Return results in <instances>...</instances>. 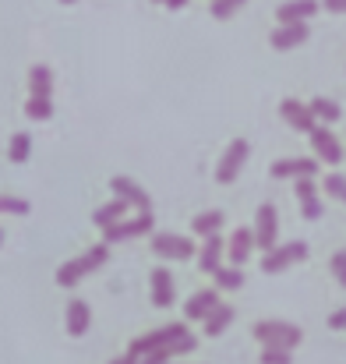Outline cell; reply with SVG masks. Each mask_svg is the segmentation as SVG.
Masks as SVG:
<instances>
[{
  "mask_svg": "<svg viewBox=\"0 0 346 364\" xmlns=\"http://www.w3.org/2000/svg\"><path fill=\"white\" fill-rule=\"evenodd\" d=\"M107 258H110V244H92L85 255H78V258H71V262H64L60 269H57V283L60 287H75V283H82L89 272H96L99 265H107Z\"/></svg>",
  "mask_w": 346,
  "mask_h": 364,
  "instance_id": "cell-1",
  "label": "cell"
},
{
  "mask_svg": "<svg viewBox=\"0 0 346 364\" xmlns=\"http://www.w3.org/2000/svg\"><path fill=\"white\" fill-rule=\"evenodd\" d=\"M251 336H254L261 347H286V350H293V347L304 340V333H301L293 322H254Z\"/></svg>",
  "mask_w": 346,
  "mask_h": 364,
  "instance_id": "cell-2",
  "label": "cell"
},
{
  "mask_svg": "<svg viewBox=\"0 0 346 364\" xmlns=\"http://www.w3.org/2000/svg\"><path fill=\"white\" fill-rule=\"evenodd\" d=\"M184 336H188V329H184L180 322H166V326H159V329H148L145 336H138V340H134V343H131L127 350L141 358V354H148V350H163V347H173V343H177V340H184Z\"/></svg>",
  "mask_w": 346,
  "mask_h": 364,
  "instance_id": "cell-3",
  "label": "cell"
},
{
  "mask_svg": "<svg viewBox=\"0 0 346 364\" xmlns=\"http://www.w3.org/2000/svg\"><path fill=\"white\" fill-rule=\"evenodd\" d=\"M152 227H156V216H152V213H138V216H131V220H120L114 227H107V230H103V241L107 244L134 241V237L152 234Z\"/></svg>",
  "mask_w": 346,
  "mask_h": 364,
  "instance_id": "cell-4",
  "label": "cell"
},
{
  "mask_svg": "<svg viewBox=\"0 0 346 364\" xmlns=\"http://www.w3.org/2000/svg\"><path fill=\"white\" fill-rule=\"evenodd\" d=\"M308 138H311V152H315L322 163H329V166H340V163L346 159V149L340 145V138L329 131V124H318V127H315Z\"/></svg>",
  "mask_w": 346,
  "mask_h": 364,
  "instance_id": "cell-5",
  "label": "cell"
},
{
  "mask_svg": "<svg viewBox=\"0 0 346 364\" xmlns=\"http://www.w3.org/2000/svg\"><path fill=\"white\" fill-rule=\"evenodd\" d=\"M276 237H279V216H276V205L261 202L258 213H254V247L272 251V247H276Z\"/></svg>",
  "mask_w": 346,
  "mask_h": 364,
  "instance_id": "cell-6",
  "label": "cell"
},
{
  "mask_svg": "<svg viewBox=\"0 0 346 364\" xmlns=\"http://www.w3.org/2000/svg\"><path fill=\"white\" fill-rule=\"evenodd\" d=\"M247 152H251V145H247L244 138H233L230 145H227V152H223V159H220V166H216V181H220V184H233V181H237V173H240Z\"/></svg>",
  "mask_w": 346,
  "mask_h": 364,
  "instance_id": "cell-7",
  "label": "cell"
},
{
  "mask_svg": "<svg viewBox=\"0 0 346 364\" xmlns=\"http://www.w3.org/2000/svg\"><path fill=\"white\" fill-rule=\"evenodd\" d=\"M318 163H322L318 156H315V159H311V156H290V159H276L269 173H272L276 181H286V177H290V181H297V177H315V173H318Z\"/></svg>",
  "mask_w": 346,
  "mask_h": 364,
  "instance_id": "cell-8",
  "label": "cell"
},
{
  "mask_svg": "<svg viewBox=\"0 0 346 364\" xmlns=\"http://www.w3.org/2000/svg\"><path fill=\"white\" fill-rule=\"evenodd\" d=\"M152 251L159 258H177V262H188V258L198 255V247L188 241V237H180V234H156L152 237Z\"/></svg>",
  "mask_w": 346,
  "mask_h": 364,
  "instance_id": "cell-9",
  "label": "cell"
},
{
  "mask_svg": "<svg viewBox=\"0 0 346 364\" xmlns=\"http://www.w3.org/2000/svg\"><path fill=\"white\" fill-rule=\"evenodd\" d=\"M279 117L290 124L293 131H304V134H311V131L318 127L315 114H311V107L301 103V100H283V103H279Z\"/></svg>",
  "mask_w": 346,
  "mask_h": 364,
  "instance_id": "cell-10",
  "label": "cell"
},
{
  "mask_svg": "<svg viewBox=\"0 0 346 364\" xmlns=\"http://www.w3.org/2000/svg\"><path fill=\"white\" fill-rule=\"evenodd\" d=\"M308 39H311L308 21H290V25H279V28L269 36V43H272L276 50H293V46H304Z\"/></svg>",
  "mask_w": 346,
  "mask_h": 364,
  "instance_id": "cell-11",
  "label": "cell"
},
{
  "mask_svg": "<svg viewBox=\"0 0 346 364\" xmlns=\"http://www.w3.org/2000/svg\"><path fill=\"white\" fill-rule=\"evenodd\" d=\"M148 290H152V301H156V308H170L173 301H177V287H173V272L170 269H152V276H148Z\"/></svg>",
  "mask_w": 346,
  "mask_h": 364,
  "instance_id": "cell-12",
  "label": "cell"
},
{
  "mask_svg": "<svg viewBox=\"0 0 346 364\" xmlns=\"http://www.w3.org/2000/svg\"><path fill=\"white\" fill-rule=\"evenodd\" d=\"M110 188H114L117 198H124L127 205H134V209H141V213H152V198H148V191H145L141 184H134L131 177H114Z\"/></svg>",
  "mask_w": 346,
  "mask_h": 364,
  "instance_id": "cell-13",
  "label": "cell"
},
{
  "mask_svg": "<svg viewBox=\"0 0 346 364\" xmlns=\"http://www.w3.org/2000/svg\"><path fill=\"white\" fill-rule=\"evenodd\" d=\"M318 14V0H286L276 7V18L279 25H290V21H308Z\"/></svg>",
  "mask_w": 346,
  "mask_h": 364,
  "instance_id": "cell-14",
  "label": "cell"
},
{
  "mask_svg": "<svg viewBox=\"0 0 346 364\" xmlns=\"http://www.w3.org/2000/svg\"><path fill=\"white\" fill-rule=\"evenodd\" d=\"M64 322H67V333L71 336H85L92 329V308L85 301H71L67 311H64Z\"/></svg>",
  "mask_w": 346,
  "mask_h": 364,
  "instance_id": "cell-15",
  "label": "cell"
},
{
  "mask_svg": "<svg viewBox=\"0 0 346 364\" xmlns=\"http://www.w3.org/2000/svg\"><path fill=\"white\" fill-rule=\"evenodd\" d=\"M223 251H227V241L220 234H209L205 244H202V251H198V269L202 272H216L223 265Z\"/></svg>",
  "mask_w": 346,
  "mask_h": 364,
  "instance_id": "cell-16",
  "label": "cell"
},
{
  "mask_svg": "<svg viewBox=\"0 0 346 364\" xmlns=\"http://www.w3.org/2000/svg\"><path fill=\"white\" fill-rule=\"evenodd\" d=\"M220 304V290H198L188 304H184V315L188 322H205V315Z\"/></svg>",
  "mask_w": 346,
  "mask_h": 364,
  "instance_id": "cell-17",
  "label": "cell"
},
{
  "mask_svg": "<svg viewBox=\"0 0 346 364\" xmlns=\"http://www.w3.org/2000/svg\"><path fill=\"white\" fill-rule=\"evenodd\" d=\"M251 247H254V230L237 227V230H233V237L227 241V255H230L233 265H244V262L251 258Z\"/></svg>",
  "mask_w": 346,
  "mask_h": 364,
  "instance_id": "cell-18",
  "label": "cell"
},
{
  "mask_svg": "<svg viewBox=\"0 0 346 364\" xmlns=\"http://www.w3.org/2000/svg\"><path fill=\"white\" fill-rule=\"evenodd\" d=\"M127 213H131V205H127L124 198H117V195H114V202H107V205H99V209L92 213V223H96L99 230H107V227L120 223V220H124Z\"/></svg>",
  "mask_w": 346,
  "mask_h": 364,
  "instance_id": "cell-19",
  "label": "cell"
},
{
  "mask_svg": "<svg viewBox=\"0 0 346 364\" xmlns=\"http://www.w3.org/2000/svg\"><path fill=\"white\" fill-rule=\"evenodd\" d=\"M290 265H293L290 244H276L272 251L261 255V272H269V276H276V272H283V269H290Z\"/></svg>",
  "mask_w": 346,
  "mask_h": 364,
  "instance_id": "cell-20",
  "label": "cell"
},
{
  "mask_svg": "<svg viewBox=\"0 0 346 364\" xmlns=\"http://www.w3.org/2000/svg\"><path fill=\"white\" fill-rule=\"evenodd\" d=\"M28 92H32V96H50V100H53V71H50L46 64H36V68L28 71Z\"/></svg>",
  "mask_w": 346,
  "mask_h": 364,
  "instance_id": "cell-21",
  "label": "cell"
},
{
  "mask_svg": "<svg viewBox=\"0 0 346 364\" xmlns=\"http://www.w3.org/2000/svg\"><path fill=\"white\" fill-rule=\"evenodd\" d=\"M230 322H233V308L230 304H216V308L205 315V336H223Z\"/></svg>",
  "mask_w": 346,
  "mask_h": 364,
  "instance_id": "cell-22",
  "label": "cell"
},
{
  "mask_svg": "<svg viewBox=\"0 0 346 364\" xmlns=\"http://www.w3.org/2000/svg\"><path fill=\"white\" fill-rule=\"evenodd\" d=\"M223 223H227V216H223L220 209H209V213H198V216H195L191 230H195L198 237H209V234H220Z\"/></svg>",
  "mask_w": 346,
  "mask_h": 364,
  "instance_id": "cell-23",
  "label": "cell"
},
{
  "mask_svg": "<svg viewBox=\"0 0 346 364\" xmlns=\"http://www.w3.org/2000/svg\"><path fill=\"white\" fill-rule=\"evenodd\" d=\"M308 107H311V114H315V121L318 124H336L340 117H343V107H340L336 100H325V96L311 100Z\"/></svg>",
  "mask_w": 346,
  "mask_h": 364,
  "instance_id": "cell-24",
  "label": "cell"
},
{
  "mask_svg": "<svg viewBox=\"0 0 346 364\" xmlns=\"http://www.w3.org/2000/svg\"><path fill=\"white\" fill-rule=\"evenodd\" d=\"M28 156H32V134H28V131L11 134V141H7V159H11V163H25Z\"/></svg>",
  "mask_w": 346,
  "mask_h": 364,
  "instance_id": "cell-25",
  "label": "cell"
},
{
  "mask_svg": "<svg viewBox=\"0 0 346 364\" xmlns=\"http://www.w3.org/2000/svg\"><path fill=\"white\" fill-rule=\"evenodd\" d=\"M25 114H28V121H50L53 117V100L50 96H28Z\"/></svg>",
  "mask_w": 346,
  "mask_h": 364,
  "instance_id": "cell-26",
  "label": "cell"
},
{
  "mask_svg": "<svg viewBox=\"0 0 346 364\" xmlns=\"http://www.w3.org/2000/svg\"><path fill=\"white\" fill-rule=\"evenodd\" d=\"M212 276H216V290H240V287H244V272H240V265H230V269L220 265Z\"/></svg>",
  "mask_w": 346,
  "mask_h": 364,
  "instance_id": "cell-27",
  "label": "cell"
},
{
  "mask_svg": "<svg viewBox=\"0 0 346 364\" xmlns=\"http://www.w3.org/2000/svg\"><path fill=\"white\" fill-rule=\"evenodd\" d=\"M293 350L286 347H261V364H293Z\"/></svg>",
  "mask_w": 346,
  "mask_h": 364,
  "instance_id": "cell-28",
  "label": "cell"
},
{
  "mask_svg": "<svg viewBox=\"0 0 346 364\" xmlns=\"http://www.w3.org/2000/svg\"><path fill=\"white\" fill-rule=\"evenodd\" d=\"M301 216H304V220H311V223H315V220H322V216H325L322 198H318V195H315V198H304V202H301Z\"/></svg>",
  "mask_w": 346,
  "mask_h": 364,
  "instance_id": "cell-29",
  "label": "cell"
},
{
  "mask_svg": "<svg viewBox=\"0 0 346 364\" xmlns=\"http://www.w3.org/2000/svg\"><path fill=\"white\" fill-rule=\"evenodd\" d=\"M0 213L25 216V213H28V202H25V198H14V195H0Z\"/></svg>",
  "mask_w": 346,
  "mask_h": 364,
  "instance_id": "cell-30",
  "label": "cell"
},
{
  "mask_svg": "<svg viewBox=\"0 0 346 364\" xmlns=\"http://www.w3.org/2000/svg\"><path fill=\"white\" fill-rule=\"evenodd\" d=\"M322 188H325V195H333V198H346V177L343 173H329V177L322 181Z\"/></svg>",
  "mask_w": 346,
  "mask_h": 364,
  "instance_id": "cell-31",
  "label": "cell"
},
{
  "mask_svg": "<svg viewBox=\"0 0 346 364\" xmlns=\"http://www.w3.org/2000/svg\"><path fill=\"white\" fill-rule=\"evenodd\" d=\"M293 188H297V198H301V202L318 195V184H315V177H297V184H293Z\"/></svg>",
  "mask_w": 346,
  "mask_h": 364,
  "instance_id": "cell-32",
  "label": "cell"
},
{
  "mask_svg": "<svg viewBox=\"0 0 346 364\" xmlns=\"http://www.w3.org/2000/svg\"><path fill=\"white\" fill-rule=\"evenodd\" d=\"M173 361V354H170V347H163V350H148V354H141V364H170Z\"/></svg>",
  "mask_w": 346,
  "mask_h": 364,
  "instance_id": "cell-33",
  "label": "cell"
},
{
  "mask_svg": "<svg viewBox=\"0 0 346 364\" xmlns=\"http://www.w3.org/2000/svg\"><path fill=\"white\" fill-rule=\"evenodd\" d=\"M240 4L237 0H212V18H230Z\"/></svg>",
  "mask_w": 346,
  "mask_h": 364,
  "instance_id": "cell-34",
  "label": "cell"
},
{
  "mask_svg": "<svg viewBox=\"0 0 346 364\" xmlns=\"http://www.w3.org/2000/svg\"><path fill=\"white\" fill-rule=\"evenodd\" d=\"M333 272H336V283L346 287V251H336V255H333Z\"/></svg>",
  "mask_w": 346,
  "mask_h": 364,
  "instance_id": "cell-35",
  "label": "cell"
},
{
  "mask_svg": "<svg viewBox=\"0 0 346 364\" xmlns=\"http://www.w3.org/2000/svg\"><path fill=\"white\" fill-rule=\"evenodd\" d=\"M329 329L346 333V308H340V311H333V315H329Z\"/></svg>",
  "mask_w": 346,
  "mask_h": 364,
  "instance_id": "cell-36",
  "label": "cell"
},
{
  "mask_svg": "<svg viewBox=\"0 0 346 364\" xmlns=\"http://www.w3.org/2000/svg\"><path fill=\"white\" fill-rule=\"evenodd\" d=\"M290 258L293 262H304L308 258V241H290Z\"/></svg>",
  "mask_w": 346,
  "mask_h": 364,
  "instance_id": "cell-37",
  "label": "cell"
},
{
  "mask_svg": "<svg viewBox=\"0 0 346 364\" xmlns=\"http://www.w3.org/2000/svg\"><path fill=\"white\" fill-rule=\"evenodd\" d=\"M322 7L329 14H346V0H322Z\"/></svg>",
  "mask_w": 346,
  "mask_h": 364,
  "instance_id": "cell-38",
  "label": "cell"
},
{
  "mask_svg": "<svg viewBox=\"0 0 346 364\" xmlns=\"http://www.w3.org/2000/svg\"><path fill=\"white\" fill-rule=\"evenodd\" d=\"M110 364H141V358H138V354H131V350H127V354H124V358H114V361Z\"/></svg>",
  "mask_w": 346,
  "mask_h": 364,
  "instance_id": "cell-39",
  "label": "cell"
},
{
  "mask_svg": "<svg viewBox=\"0 0 346 364\" xmlns=\"http://www.w3.org/2000/svg\"><path fill=\"white\" fill-rule=\"evenodd\" d=\"M166 7L170 11H180V7H188V0H166Z\"/></svg>",
  "mask_w": 346,
  "mask_h": 364,
  "instance_id": "cell-40",
  "label": "cell"
},
{
  "mask_svg": "<svg viewBox=\"0 0 346 364\" xmlns=\"http://www.w3.org/2000/svg\"><path fill=\"white\" fill-rule=\"evenodd\" d=\"M60 4H78V0H60Z\"/></svg>",
  "mask_w": 346,
  "mask_h": 364,
  "instance_id": "cell-41",
  "label": "cell"
},
{
  "mask_svg": "<svg viewBox=\"0 0 346 364\" xmlns=\"http://www.w3.org/2000/svg\"><path fill=\"white\" fill-rule=\"evenodd\" d=\"M237 4H240V7H244V4H247V0H237Z\"/></svg>",
  "mask_w": 346,
  "mask_h": 364,
  "instance_id": "cell-42",
  "label": "cell"
},
{
  "mask_svg": "<svg viewBox=\"0 0 346 364\" xmlns=\"http://www.w3.org/2000/svg\"><path fill=\"white\" fill-rule=\"evenodd\" d=\"M0 244H4V230H0Z\"/></svg>",
  "mask_w": 346,
  "mask_h": 364,
  "instance_id": "cell-43",
  "label": "cell"
},
{
  "mask_svg": "<svg viewBox=\"0 0 346 364\" xmlns=\"http://www.w3.org/2000/svg\"><path fill=\"white\" fill-rule=\"evenodd\" d=\"M156 4H166V0H156Z\"/></svg>",
  "mask_w": 346,
  "mask_h": 364,
  "instance_id": "cell-44",
  "label": "cell"
},
{
  "mask_svg": "<svg viewBox=\"0 0 346 364\" xmlns=\"http://www.w3.org/2000/svg\"><path fill=\"white\" fill-rule=\"evenodd\" d=\"M343 202H346V198H343Z\"/></svg>",
  "mask_w": 346,
  "mask_h": 364,
  "instance_id": "cell-45",
  "label": "cell"
}]
</instances>
